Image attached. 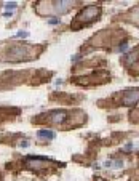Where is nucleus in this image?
Here are the masks:
<instances>
[{
	"label": "nucleus",
	"mask_w": 139,
	"mask_h": 181,
	"mask_svg": "<svg viewBox=\"0 0 139 181\" xmlns=\"http://www.w3.org/2000/svg\"><path fill=\"white\" fill-rule=\"evenodd\" d=\"M19 146H21V147H27L29 143H27V141H21V143H19Z\"/></svg>",
	"instance_id": "f8f14e48"
},
{
	"label": "nucleus",
	"mask_w": 139,
	"mask_h": 181,
	"mask_svg": "<svg viewBox=\"0 0 139 181\" xmlns=\"http://www.w3.org/2000/svg\"><path fill=\"white\" fill-rule=\"evenodd\" d=\"M3 16H5V18H11V16H13V13H11V11H5Z\"/></svg>",
	"instance_id": "ddd939ff"
},
{
	"label": "nucleus",
	"mask_w": 139,
	"mask_h": 181,
	"mask_svg": "<svg viewBox=\"0 0 139 181\" xmlns=\"http://www.w3.org/2000/svg\"><path fill=\"white\" fill-rule=\"evenodd\" d=\"M26 164L31 168H43V165L50 164V160L45 159V157H29V159L26 160Z\"/></svg>",
	"instance_id": "39448f33"
},
{
	"label": "nucleus",
	"mask_w": 139,
	"mask_h": 181,
	"mask_svg": "<svg viewBox=\"0 0 139 181\" xmlns=\"http://www.w3.org/2000/svg\"><path fill=\"white\" fill-rule=\"evenodd\" d=\"M38 138L53 139L55 138V132H51V130H40V132H38Z\"/></svg>",
	"instance_id": "423d86ee"
},
{
	"label": "nucleus",
	"mask_w": 139,
	"mask_h": 181,
	"mask_svg": "<svg viewBox=\"0 0 139 181\" xmlns=\"http://www.w3.org/2000/svg\"><path fill=\"white\" fill-rule=\"evenodd\" d=\"M31 50H32V47H27V45H14L8 51L7 59L8 61H21V59H26L27 58V53Z\"/></svg>",
	"instance_id": "f257e3e1"
},
{
	"label": "nucleus",
	"mask_w": 139,
	"mask_h": 181,
	"mask_svg": "<svg viewBox=\"0 0 139 181\" xmlns=\"http://www.w3.org/2000/svg\"><path fill=\"white\" fill-rule=\"evenodd\" d=\"M66 111H63V109H58V111H51L48 114V120L51 123H63L64 120H66Z\"/></svg>",
	"instance_id": "20e7f679"
},
{
	"label": "nucleus",
	"mask_w": 139,
	"mask_h": 181,
	"mask_svg": "<svg viewBox=\"0 0 139 181\" xmlns=\"http://www.w3.org/2000/svg\"><path fill=\"white\" fill-rule=\"evenodd\" d=\"M101 13V10H99V7H87L83 11H82L80 14H78V18L75 19V23H88V21H93V19H96L97 14Z\"/></svg>",
	"instance_id": "f03ea898"
},
{
	"label": "nucleus",
	"mask_w": 139,
	"mask_h": 181,
	"mask_svg": "<svg viewBox=\"0 0 139 181\" xmlns=\"http://www.w3.org/2000/svg\"><path fill=\"white\" fill-rule=\"evenodd\" d=\"M7 8H8V10H11V8H16V3H14V2L11 3V2H10V3H7Z\"/></svg>",
	"instance_id": "9d476101"
},
{
	"label": "nucleus",
	"mask_w": 139,
	"mask_h": 181,
	"mask_svg": "<svg viewBox=\"0 0 139 181\" xmlns=\"http://www.w3.org/2000/svg\"><path fill=\"white\" fill-rule=\"evenodd\" d=\"M138 101H139V88H131V90H128L125 93L122 103L125 106H134Z\"/></svg>",
	"instance_id": "7ed1b4c3"
},
{
	"label": "nucleus",
	"mask_w": 139,
	"mask_h": 181,
	"mask_svg": "<svg viewBox=\"0 0 139 181\" xmlns=\"http://www.w3.org/2000/svg\"><path fill=\"white\" fill-rule=\"evenodd\" d=\"M106 165H107V167H109V165H112L114 168H122L123 162H122V160H114V162H106Z\"/></svg>",
	"instance_id": "0eeeda50"
},
{
	"label": "nucleus",
	"mask_w": 139,
	"mask_h": 181,
	"mask_svg": "<svg viewBox=\"0 0 139 181\" xmlns=\"http://www.w3.org/2000/svg\"><path fill=\"white\" fill-rule=\"evenodd\" d=\"M48 23H50V24H58V23H59V18H50Z\"/></svg>",
	"instance_id": "1a4fd4ad"
},
{
	"label": "nucleus",
	"mask_w": 139,
	"mask_h": 181,
	"mask_svg": "<svg viewBox=\"0 0 139 181\" xmlns=\"http://www.w3.org/2000/svg\"><path fill=\"white\" fill-rule=\"evenodd\" d=\"M126 48H128V43H126V42H123V43H122V45L118 47V51H125V50H126Z\"/></svg>",
	"instance_id": "6e6552de"
},
{
	"label": "nucleus",
	"mask_w": 139,
	"mask_h": 181,
	"mask_svg": "<svg viewBox=\"0 0 139 181\" xmlns=\"http://www.w3.org/2000/svg\"><path fill=\"white\" fill-rule=\"evenodd\" d=\"M18 35H21V37H27V32H24V31H19V32H18Z\"/></svg>",
	"instance_id": "9b49d317"
}]
</instances>
